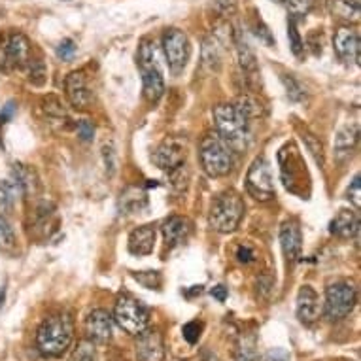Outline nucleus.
Listing matches in <instances>:
<instances>
[{"instance_id": "38", "label": "nucleus", "mask_w": 361, "mask_h": 361, "mask_svg": "<svg viewBox=\"0 0 361 361\" xmlns=\"http://www.w3.org/2000/svg\"><path fill=\"white\" fill-rule=\"evenodd\" d=\"M254 32H255V36H257V38H259V40L265 44V46H274L273 35H271V30H269V27L263 23V19L261 18L255 19Z\"/></svg>"}, {"instance_id": "16", "label": "nucleus", "mask_w": 361, "mask_h": 361, "mask_svg": "<svg viewBox=\"0 0 361 361\" xmlns=\"http://www.w3.org/2000/svg\"><path fill=\"white\" fill-rule=\"evenodd\" d=\"M66 99L76 110H85L93 102V91L89 89L87 78L82 71L71 72L65 80Z\"/></svg>"}, {"instance_id": "22", "label": "nucleus", "mask_w": 361, "mask_h": 361, "mask_svg": "<svg viewBox=\"0 0 361 361\" xmlns=\"http://www.w3.org/2000/svg\"><path fill=\"white\" fill-rule=\"evenodd\" d=\"M233 44H235V48H237L238 65H240L244 74L248 78L257 76V59H255L254 49L250 48L248 40L244 38V35L240 30H235V32H233Z\"/></svg>"}, {"instance_id": "47", "label": "nucleus", "mask_w": 361, "mask_h": 361, "mask_svg": "<svg viewBox=\"0 0 361 361\" xmlns=\"http://www.w3.org/2000/svg\"><path fill=\"white\" fill-rule=\"evenodd\" d=\"M265 361H291V357L284 348H274L267 352Z\"/></svg>"}, {"instance_id": "15", "label": "nucleus", "mask_w": 361, "mask_h": 361, "mask_svg": "<svg viewBox=\"0 0 361 361\" xmlns=\"http://www.w3.org/2000/svg\"><path fill=\"white\" fill-rule=\"evenodd\" d=\"M114 318L104 308H95L85 318V335L93 344H106L112 338Z\"/></svg>"}, {"instance_id": "50", "label": "nucleus", "mask_w": 361, "mask_h": 361, "mask_svg": "<svg viewBox=\"0 0 361 361\" xmlns=\"http://www.w3.org/2000/svg\"><path fill=\"white\" fill-rule=\"evenodd\" d=\"M202 361H218V357H216L214 354H207V357H204Z\"/></svg>"}, {"instance_id": "2", "label": "nucleus", "mask_w": 361, "mask_h": 361, "mask_svg": "<svg viewBox=\"0 0 361 361\" xmlns=\"http://www.w3.org/2000/svg\"><path fill=\"white\" fill-rule=\"evenodd\" d=\"M214 123L216 133L231 146L233 152H244L248 148L252 130H250V119H246L238 112L235 104H218L214 108Z\"/></svg>"}, {"instance_id": "23", "label": "nucleus", "mask_w": 361, "mask_h": 361, "mask_svg": "<svg viewBox=\"0 0 361 361\" xmlns=\"http://www.w3.org/2000/svg\"><path fill=\"white\" fill-rule=\"evenodd\" d=\"M331 235L338 238H352L360 233V216L352 210H341L329 225Z\"/></svg>"}, {"instance_id": "8", "label": "nucleus", "mask_w": 361, "mask_h": 361, "mask_svg": "<svg viewBox=\"0 0 361 361\" xmlns=\"http://www.w3.org/2000/svg\"><path fill=\"white\" fill-rule=\"evenodd\" d=\"M246 191L250 197H254L255 201L261 202L271 201L276 197L273 172H271V165L265 157H257L250 165L248 174H246Z\"/></svg>"}, {"instance_id": "28", "label": "nucleus", "mask_w": 361, "mask_h": 361, "mask_svg": "<svg viewBox=\"0 0 361 361\" xmlns=\"http://www.w3.org/2000/svg\"><path fill=\"white\" fill-rule=\"evenodd\" d=\"M299 133H301V140L305 142V146H307V149L314 157V161L320 166L326 165V149H324V144H322L320 138L316 137L314 133H310L308 129H301V127H299Z\"/></svg>"}, {"instance_id": "32", "label": "nucleus", "mask_w": 361, "mask_h": 361, "mask_svg": "<svg viewBox=\"0 0 361 361\" xmlns=\"http://www.w3.org/2000/svg\"><path fill=\"white\" fill-rule=\"evenodd\" d=\"M16 248V233L4 216H0V250L12 252Z\"/></svg>"}, {"instance_id": "5", "label": "nucleus", "mask_w": 361, "mask_h": 361, "mask_svg": "<svg viewBox=\"0 0 361 361\" xmlns=\"http://www.w3.org/2000/svg\"><path fill=\"white\" fill-rule=\"evenodd\" d=\"M235 152L231 146L219 137L218 133H208L202 138L201 149H199V159H201L202 171L210 178L227 176L235 165Z\"/></svg>"}, {"instance_id": "49", "label": "nucleus", "mask_w": 361, "mask_h": 361, "mask_svg": "<svg viewBox=\"0 0 361 361\" xmlns=\"http://www.w3.org/2000/svg\"><path fill=\"white\" fill-rule=\"evenodd\" d=\"M210 295H212L214 299H218L219 302H225L229 293H227V288H225V286H216V288L210 290Z\"/></svg>"}, {"instance_id": "41", "label": "nucleus", "mask_w": 361, "mask_h": 361, "mask_svg": "<svg viewBox=\"0 0 361 361\" xmlns=\"http://www.w3.org/2000/svg\"><path fill=\"white\" fill-rule=\"evenodd\" d=\"M74 54H76V44H74V40H71V38H66V40H63L57 46V57L63 61H71L72 57H74Z\"/></svg>"}, {"instance_id": "18", "label": "nucleus", "mask_w": 361, "mask_h": 361, "mask_svg": "<svg viewBox=\"0 0 361 361\" xmlns=\"http://www.w3.org/2000/svg\"><path fill=\"white\" fill-rule=\"evenodd\" d=\"M280 246H282V252H284L286 259L288 261H297L301 257V227H299V224H297L295 219H290V221H286V224L280 227Z\"/></svg>"}, {"instance_id": "3", "label": "nucleus", "mask_w": 361, "mask_h": 361, "mask_svg": "<svg viewBox=\"0 0 361 361\" xmlns=\"http://www.w3.org/2000/svg\"><path fill=\"white\" fill-rule=\"evenodd\" d=\"M280 178L282 184L290 193L308 199L310 195V174L307 171V163L302 159L301 152L293 142H288L279 152Z\"/></svg>"}, {"instance_id": "46", "label": "nucleus", "mask_w": 361, "mask_h": 361, "mask_svg": "<svg viewBox=\"0 0 361 361\" xmlns=\"http://www.w3.org/2000/svg\"><path fill=\"white\" fill-rule=\"evenodd\" d=\"M16 108H18V106H16V102H13V101L6 102L4 106L0 108V125L8 123V121L13 118V114H16Z\"/></svg>"}, {"instance_id": "43", "label": "nucleus", "mask_w": 361, "mask_h": 361, "mask_svg": "<svg viewBox=\"0 0 361 361\" xmlns=\"http://www.w3.org/2000/svg\"><path fill=\"white\" fill-rule=\"evenodd\" d=\"M78 137L82 138L83 142H89L91 138L95 137V125L91 123L89 119H83L78 123Z\"/></svg>"}, {"instance_id": "13", "label": "nucleus", "mask_w": 361, "mask_h": 361, "mask_svg": "<svg viewBox=\"0 0 361 361\" xmlns=\"http://www.w3.org/2000/svg\"><path fill=\"white\" fill-rule=\"evenodd\" d=\"M333 48L338 59L344 61L346 65H360V51H361V38L360 32L352 27H341L335 32L333 38Z\"/></svg>"}, {"instance_id": "48", "label": "nucleus", "mask_w": 361, "mask_h": 361, "mask_svg": "<svg viewBox=\"0 0 361 361\" xmlns=\"http://www.w3.org/2000/svg\"><path fill=\"white\" fill-rule=\"evenodd\" d=\"M237 257L240 263H250V261H254L255 254H254V250H252V246H248V244H243V246H238Z\"/></svg>"}, {"instance_id": "45", "label": "nucleus", "mask_w": 361, "mask_h": 361, "mask_svg": "<svg viewBox=\"0 0 361 361\" xmlns=\"http://www.w3.org/2000/svg\"><path fill=\"white\" fill-rule=\"evenodd\" d=\"M102 155H104V163H106V169L110 171V174H114V171H116V152H114L112 144L102 148Z\"/></svg>"}, {"instance_id": "42", "label": "nucleus", "mask_w": 361, "mask_h": 361, "mask_svg": "<svg viewBox=\"0 0 361 361\" xmlns=\"http://www.w3.org/2000/svg\"><path fill=\"white\" fill-rule=\"evenodd\" d=\"M348 199L352 201L355 208L361 207V176L360 174H355L354 180H352V184L348 188Z\"/></svg>"}, {"instance_id": "17", "label": "nucleus", "mask_w": 361, "mask_h": 361, "mask_svg": "<svg viewBox=\"0 0 361 361\" xmlns=\"http://www.w3.org/2000/svg\"><path fill=\"white\" fill-rule=\"evenodd\" d=\"M320 312L322 307L318 293L310 286H302L297 293V318H299V322L305 326H312L314 322L320 318Z\"/></svg>"}, {"instance_id": "6", "label": "nucleus", "mask_w": 361, "mask_h": 361, "mask_svg": "<svg viewBox=\"0 0 361 361\" xmlns=\"http://www.w3.org/2000/svg\"><path fill=\"white\" fill-rule=\"evenodd\" d=\"M138 68L142 74V89L144 97L148 102H157L165 93V78L157 63V55L149 40H142L138 46L137 55Z\"/></svg>"}, {"instance_id": "30", "label": "nucleus", "mask_w": 361, "mask_h": 361, "mask_svg": "<svg viewBox=\"0 0 361 361\" xmlns=\"http://www.w3.org/2000/svg\"><path fill=\"white\" fill-rule=\"evenodd\" d=\"M282 83H284L286 93H288V97H290V101L293 102L307 101V89H305V85H302L295 76L284 74V76H282Z\"/></svg>"}, {"instance_id": "14", "label": "nucleus", "mask_w": 361, "mask_h": 361, "mask_svg": "<svg viewBox=\"0 0 361 361\" xmlns=\"http://www.w3.org/2000/svg\"><path fill=\"white\" fill-rule=\"evenodd\" d=\"M135 354L138 361H163L165 360V343L157 329H142L137 335Z\"/></svg>"}, {"instance_id": "9", "label": "nucleus", "mask_w": 361, "mask_h": 361, "mask_svg": "<svg viewBox=\"0 0 361 361\" xmlns=\"http://www.w3.org/2000/svg\"><path fill=\"white\" fill-rule=\"evenodd\" d=\"M355 307V290L348 282H335L326 291V312L327 320L338 322L344 320L352 314Z\"/></svg>"}, {"instance_id": "12", "label": "nucleus", "mask_w": 361, "mask_h": 361, "mask_svg": "<svg viewBox=\"0 0 361 361\" xmlns=\"http://www.w3.org/2000/svg\"><path fill=\"white\" fill-rule=\"evenodd\" d=\"M188 157V146L182 138H166L157 146L154 152V163L161 171H176L185 163Z\"/></svg>"}, {"instance_id": "25", "label": "nucleus", "mask_w": 361, "mask_h": 361, "mask_svg": "<svg viewBox=\"0 0 361 361\" xmlns=\"http://www.w3.org/2000/svg\"><path fill=\"white\" fill-rule=\"evenodd\" d=\"M13 184L25 195H35L38 190V178L35 171L27 165H16L13 166Z\"/></svg>"}, {"instance_id": "40", "label": "nucleus", "mask_w": 361, "mask_h": 361, "mask_svg": "<svg viewBox=\"0 0 361 361\" xmlns=\"http://www.w3.org/2000/svg\"><path fill=\"white\" fill-rule=\"evenodd\" d=\"M238 361H257V352H255L254 341H246L244 338V343L238 348Z\"/></svg>"}, {"instance_id": "11", "label": "nucleus", "mask_w": 361, "mask_h": 361, "mask_svg": "<svg viewBox=\"0 0 361 361\" xmlns=\"http://www.w3.org/2000/svg\"><path fill=\"white\" fill-rule=\"evenodd\" d=\"M30 59V44L21 32H12L0 42V66L4 71H16L27 66Z\"/></svg>"}, {"instance_id": "27", "label": "nucleus", "mask_w": 361, "mask_h": 361, "mask_svg": "<svg viewBox=\"0 0 361 361\" xmlns=\"http://www.w3.org/2000/svg\"><path fill=\"white\" fill-rule=\"evenodd\" d=\"M235 104V108H237L238 112L243 114L244 118L246 119H257L263 116V112H265V108H263V102L259 101V99H255V97L252 95H243L238 97L237 101L233 102Z\"/></svg>"}, {"instance_id": "51", "label": "nucleus", "mask_w": 361, "mask_h": 361, "mask_svg": "<svg viewBox=\"0 0 361 361\" xmlns=\"http://www.w3.org/2000/svg\"><path fill=\"white\" fill-rule=\"evenodd\" d=\"M274 2H280V4H284V2H288V0H274Z\"/></svg>"}, {"instance_id": "7", "label": "nucleus", "mask_w": 361, "mask_h": 361, "mask_svg": "<svg viewBox=\"0 0 361 361\" xmlns=\"http://www.w3.org/2000/svg\"><path fill=\"white\" fill-rule=\"evenodd\" d=\"M114 320L125 333L138 335L148 327L149 310L135 297L121 295L114 308Z\"/></svg>"}, {"instance_id": "29", "label": "nucleus", "mask_w": 361, "mask_h": 361, "mask_svg": "<svg viewBox=\"0 0 361 361\" xmlns=\"http://www.w3.org/2000/svg\"><path fill=\"white\" fill-rule=\"evenodd\" d=\"M16 184L13 182H0V216H8L16 207Z\"/></svg>"}, {"instance_id": "4", "label": "nucleus", "mask_w": 361, "mask_h": 361, "mask_svg": "<svg viewBox=\"0 0 361 361\" xmlns=\"http://www.w3.org/2000/svg\"><path fill=\"white\" fill-rule=\"evenodd\" d=\"M244 212H246V204L240 193L235 190H225L214 197L208 214V224L214 231L233 233L243 221Z\"/></svg>"}, {"instance_id": "39", "label": "nucleus", "mask_w": 361, "mask_h": 361, "mask_svg": "<svg viewBox=\"0 0 361 361\" xmlns=\"http://www.w3.org/2000/svg\"><path fill=\"white\" fill-rule=\"evenodd\" d=\"M44 104H46V106H44V110H46V114H48L49 118H57V119L66 118L65 108L61 106L59 99H55V97H48Z\"/></svg>"}, {"instance_id": "19", "label": "nucleus", "mask_w": 361, "mask_h": 361, "mask_svg": "<svg viewBox=\"0 0 361 361\" xmlns=\"http://www.w3.org/2000/svg\"><path fill=\"white\" fill-rule=\"evenodd\" d=\"M201 61L204 71L219 72V68H221V61H224V38H221L218 32L207 36V38L202 40Z\"/></svg>"}, {"instance_id": "20", "label": "nucleus", "mask_w": 361, "mask_h": 361, "mask_svg": "<svg viewBox=\"0 0 361 361\" xmlns=\"http://www.w3.org/2000/svg\"><path fill=\"white\" fill-rule=\"evenodd\" d=\"M191 229L193 225L188 218L184 216H171L163 224V238H165L166 246H178L188 240V237L191 235Z\"/></svg>"}, {"instance_id": "26", "label": "nucleus", "mask_w": 361, "mask_h": 361, "mask_svg": "<svg viewBox=\"0 0 361 361\" xmlns=\"http://www.w3.org/2000/svg\"><path fill=\"white\" fill-rule=\"evenodd\" d=\"M327 6H329L333 18L343 19V21H357L360 19V0H329Z\"/></svg>"}, {"instance_id": "24", "label": "nucleus", "mask_w": 361, "mask_h": 361, "mask_svg": "<svg viewBox=\"0 0 361 361\" xmlns=\"http://www.w3.org/2000/svg\"><path fill=\"white\" fill-rule=\"evenodd\" d=\"M357 138H360L357 125H354V127H344L343 130H338L337 138H335V155H337V159L350 157V154L354 152L355 144H357Z\"/></svg>"}, {"instance_id": "1", "label": "nucleus", "mask_w": 361, "mask_h": 361, "mask_svg": "<svg viewBox=\"0 0 361 361\" xmlns=\"http://www.w3.org/2000/svg\"><path fill=\"white\" fill-rule=\"evenodd\" d=\"M74 338V324L68 314H54L42 322L36 333V346L40 354L48 357H59L71 346Z\"/></svg>"}, {"instance_id": "10", "label": "nucleus", "mask_w": 361, "mask_h": 361, "mask_svg": "<svg viewBox=\"0 0 361 361\" xmlns=\"http://www.w3.org/2000/svg\"><path fill=\"white\" fill-rule=\"evenodd\" d=\"M163 51H165L166 63L174 76L184 72L188 61H190V40L184 30L169 29L163 35Z\"/></svg>"}, {"instance_id": "35", "label": "nucleus", "mask_w": 361, "mask_h": 361, "mask_svg": "<svg viewBox=\"0 0 361 361\" xmlns=\"http://www.w3.org/2000/svg\"><path fill=\"white\" fill-rule=\"evenodd\" d=\"M288 36H290V46L291 51L301 57L302 51H305V44H302L301 36H299V30H297V19L290 18V23H288Z\"/></svg>"}, {"instance_id": "31", "label": "nucleus", "mask_w": 361, "mask_h": 361, "mask_svg": "<svg viewBox=\"0 0 361 361\" xmlns=\"http://www.w3.org/2000/svg\"><path fill=\"white\" fill-rule=\"evenodd\" d=\"M27 78L29 82L36 87H42L46 80H48V71H46V65L42 59H29L27 63Z\"/></svg>"}, {"instance_id": "37", "label": "nucleus", "mask_w": 361, "mask_h": 361, "mask_svg": "<svg viewBox=\"0 0 361 361\" xmlns=\"http://www.w3.org/2000/svg\"><path fill=\"white\" fill-rule=\"evenodd\" d=\"M135 279L140 282L142 286L149 288V290H157L161 286V274L157 271H146V273H140V274H135Z\"/></svg>"}, {"instance_id": "34", "label": "nucleus", "mask_w": 361, "mask_h": 361, "mask_svg": "<svg viewBox=\"0 0 361 361\" xmlns=\"http://www.w3.org/2000/svg\"><path fill=\"white\" fill-rule=\"evenodd\" d=\"M314 6H316V0H288V10L293 19L307 16Z\"/></svg>"}, {"instance_id": "21", "label": "nucleus", "mask_w": 361, "mask_h": 361, "mask_svg": "<svg viewBox=\"0 0 361 361\" xmlns=\"http://www.w3.org/2000/svg\"><path fill=\"white\" fill-rule=\"evenodd\" d=\"M155 246L154 225H140L129 235V252L133 255H149Z\"/></svg>"}, {"instance_id": "33", "label": "nucleus", "mask_w": 361, "mask_h": 361, "mask_svg": "<svg viewBox=\"0 0 361 361\" xmlns=\"http://www.w3.org/2000/svg\"><path fill=\"white\" fill-rule=\"evenodd\" d=\"M71 361H99L97 360L95 344L91 343V341H82L76 346V350L72 352Z\"/></svg>"}, {"instance_id": "36", "label": "nucleus", "mask_w": 361, "mask_h": 361, "mask_svg": "<svg viewBox=\"0 0 361 361\" xmlns=\"http://www.w3.org/2000/svg\"><path fill=\"white\" fill-rule=\"evenodd\" d=\"M201 331H202V324L201 322H188L184 326V329H182V333H184V338L188 341L190 344H195L199 338H201Z\"/></svg>"}, {"instance_id": "44", "label": "nucleus", "mask_w": 361, "mask_h": 361, "mask_svg": "<svg viewBox=\"0 0 361 361\" xmlns=\"http://www.w3.org/2000/svg\"><path fill=\"white\" fill-rule=\"evenodd\" d=\"M237 10V2L235 0H216V12L221 18H229Z\"/></svg>"}]
</instances>
